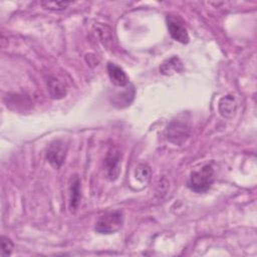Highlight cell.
Wrapping results in <instances>:
<instances>
[{"label":"cell","instance_id":"cell-1","mask_svg":"<svg viewBox=\"0 0 257 257\" xmlns=\"http://www.w3.org/2000/svg\"><path fill=\"white\" fill-rule=\"evenodd\" d=\"M215 181V172L211 165L203 166L199 171L191 173L187 183L188 188L196 193H205L213 185Z\"/></svg>","mask_w":257,"mask_h":257},{"label":"cell","instance_id":"cell-2","mask_svg":"<svg viewBox=\"0 0 257 257\" xmlns=\"http://www.w3.org/2000/svg\"><path fill=\"white\" fill-rule=\"evenodd\" d=\"M123 224L121 211L107 212L100 216L95 223V231L100 234H112L118 231Z\"/></svg>","mask_w":257,"mask_h":257},{"label":"cell","instance_id":"cell-3","mask_svg":"<svg viewBox=\"0 0 257 257\" xmlns=\"http://www.w3.org/2000/svg\"><path fill=\"white\" fill-rule=\"evenodd\" d=\"M67 147L62 140H54L46 149V160L54 168L59 169L65 159Z\"/></svg>","mask_w":257,"mask_h":257},{"label":"cell","instance_id":"cell-4","mask_svg":"<svg viewBox=\"0 0 257 257\" xmlns=\"http://www.w3.org/2000/svg\"><path fill=\"white\" fill-rule=\"evenodd\" d=\"M190 137V127L181 121L174 120L166 128V138L167 140L174 144L181 146L183 145Z\"/></svg>","mask_w":257,"mask_h":257},{"label":"cell","instance_id":"cell-5","mask_svg":"<svg viewBox=\"0 0 257 257\" xmlns=\"http://www.w3.org/2000/svg\"><path fill=\"white\" fill-rule=\"evenodd\" d=\"M167 25L171 36L181 42V43H188L189 42V35L187 32L186 27L184 26L183 21L179 17L175 16H168L167 17Z\"/></svg>","mask_w":257,"mask_h":257},{"label":"cell","instance_id":"cell-6","mask_svg":"<svg viewBox=\"0 0 257 257\" xmlns=\"http://www.w3.org/2000/svg\"><path fill=\"white\" fill-rule=\"evenodd\" d=\"M105 170L109 180H115L119 174L120 164V153L115 149H111L105 158Z\"/></svg>","mask_w":257,"mask_h":257},{"label":"cell","instance_id":"cell-7","mask_svg":"<svg viewBox=\"0 0 257 257\" xmlns=\"http://www.w3.org/2000/svg\"><path fill=\"white\" fill-rule=\"evenodd\" d=\"M238 108V102L236 98L231 95L223 96L219 101V111L222 116L226 118H231L235 115Z\"/></svg>","mask_w":257,"mask_h":257},{"label":"cell","instance_id":"cell-8","mask_svg":"<svg viewBox=\"0 0 257 257\" xmlns=\"http://www.w3.org/2000/svg\"><path fill=\"white\" fill-rule=\"evenodd\" d=\"M107 72L111 82L117 86H125L128 82V78L124 70L114 63L109 62L107 64Z\"/></svg>","mask_w":257,"mask_h":257},{"label":"cell","instance_id":"cell-9","mask_svg":"<svg viewBox=\"0 0 257 257\" xmlns=\"http://www.w3.org/2000/svg\"><path fill=\"white\" fill-rule=\"evenodd\" d=\"M80 201V180L75 175L71 177L69 183V208L71 211H75Z\"/></svg>","mask_w":257,"mask_h":257},{"label":"cell","instance_id":"cell-10","mask_svg":"<svg viewBox=\"0 0 257 257\" xmlns=\"http://www.w3.org/2000/svg\"><path fill=\"white\" fill-rule=\"evenodd\" d=\"M49 94L54 99H59L65 96L66 94V86L65 84L56 77H50L47 81Z\"/></svg>","mask_w":257,"mask_h":257},{"label":"cell","instance_id":"cell-11","mask_svg":"<svg viewBox=\"0 0 257 257\" xmlns=\"http://www.w3.org/2000/svg\"><path fill=\"white\" fill-rule=\"evenodd\" d=\"M182 70H183L182 62L176 56L171 57L170 59H167L160 67V71L166 75H171L177 72H181Z\"/></svg>","mask_w":257,"mask_h":257},{"label":"cell","instance_id":"cell-12","mask_svg":"<svg viewBox=\"0 0 257 257\" xmlns=\"http://www.w3.org/2000/svg\"><path fill=\"white\" fill-rule=\"evenodd\" d=\"M136 178L142 183H148L151 178L150 167L146 164H140L136 169Z\"/></svg>","mask_w":257,"mask_h":257},{"label":"cell","instance_id":"cell-13","mask_svg":"<svg viewBox=\"0 0 257 257\" xmlns=\"http://www.w3.org/2000/svg\"><path fill=\"white\" fill-rule=\"evenodd\" d=\"M41 4L47 10L62 11V10H65L71 4V2H66V1H43Z\"/></svg>","mask_w":257,"mask_h":257},{"label":"cell","instance_id":"cell-14","mask_svg":"<svg viewBox=\"0 0 257 257\" xmlns=\"http://www.w3.org/2000/svg\"><path fill=\"white\" fill-rule=\"evenodd\" d=\"M0 240H1L0 241V243H1V256L5 257V256L10 255L11 252H12V249H13L12 241L8 237H5V236H1Z\"/></svg>","mask_w":257,"mask_h":257}]
</instances>
